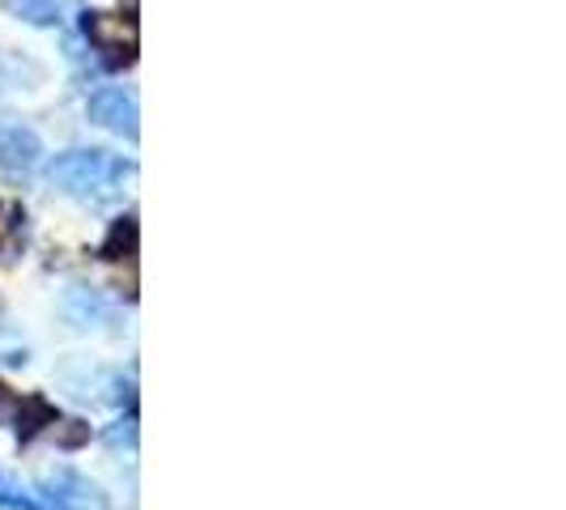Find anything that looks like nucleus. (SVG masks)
<instances>
[{
  "label": "nucleus",
  "instance_id": "obj_9",
  "mask_svg": "<svg viewBox=\"0 0 566 510\" xmlns=\"http://www.w3.org/2000/svg\"><path fill=\"white\" fill-rule=\"evenodd\" d=\"M22 408H27V404H22V400H18L9 387H4V383H0V425L13 422V429H18V422H22Z\"/></svg>",
  "mask_w": 566,
  "mask_h": 510
},
{
  "label": "nucleus",
  "instance_id": "obj_5",
  "mask_svg": "<svg viewBox=\"0 0 566 510\" xmlns=\"http://www.w3.org/2000/svg\"><path fill=\"white\" fill-rule=\"evenodd\" d=\"M43 162V141L22 124H0V170L27 174Z\"/></svg>",
  "mask_w": 566,
  "mask_h": 510
},
{
  "label": "nucleus",
  "instance_id": "obj_7",
  "mask_svg": "<svg viewBox=\"0 0 566 510\" xmlns=\"http://www.w3.org/2000/svg\"><path fill=\"white\" fill-rule=\"evenodd\" d=\"M4 9L30 26H60V0H4Z\"/></svg>",
  "mask_w": 566,
  "mask_h": 510
},
{
  "label": "nucleus",
  "instance_id": "obj_8",
  "mask_svg": "<svg viewBox=\"0 0 566 510\" xmlns=\"http://www.w3.org/2000/svg\"><path fill=\"white\" fill-rule=\"evenodd\" d=\"M0 507L4 510H43V502L30 498V493H22L9 477H0Z\"/></svg>",
  "mask_w": 566,
  "mask_h": 510
},
{
  "label": "nucleus",
  "instance_id": "obj_10",
  "mask_svg": "<svg viewBox=\"0 0 566 510\" xmlns=\"http://www.w3.org/2000/svg\"><path fill=\"white\" fill-rule=\"evenodd\" d=\"M18 226H22V209L18 204H0V252H4V243L13 238Z\"/></svg>",
  "mask_w": 566,
  "mask_h": 510
},
{
  "label": "nucleus",
  "instance_id": "obj_3",
  "mask_svg": "<svg viewBox=\"0 0 566 510\" xmlns=\"http://www.w3.org/2000/svg\"><path fill=\"white\" fill-rule=\"evenodd\" d=\"M90 119L98 124V128H107L115 137H128V141H137V132H142V115H137V98L128 94V89H119V85H103V89H94L90 94Z\"/></svg>",
  "mask_w": 566,
  "mask_h": 510
},
{
  "label": "nucleus",
  "instance_id": "obj_2",
  "mask_svg": "<svg viewBox=\"0 0 566 510\" xmlns=\"http://www.w3.org/2000/svg\"><path fill=\"white\" fill-rule=\"evenodd\" d=\"M85 39L112 68L137 56V26L124 18H112V13H85Z\"/></svg>",
  "mask_w": 566,
  "mask_h": 510
},
{
  "label": "nucleus",
  "instance_id": "obj_4",
  "mask_svg": "<svg viewBox=\"0 0 566 510\" xmlns=\"http://www.w3.org/2000/svg\"><path fill=\"white\" fill-rule=\"evenodd\" d=\"M39 498L48 502L43 510H107L103 489L90 485L85 477H77V472H69V468L39 485Z\"/></svg>",
  "mask_w": 566,
  "mask_h": 510
},
{
  "label": "nucleus",
  "instance_id": "obj_1",
  "mask_svg": "<svg viewBox=\"0 0 566 510\" xmlns=\"http://www.w3.org/2000/svg\"><path fill=\"white\" fill-rule=\"evenodd\" d=\"M128 170L133 167L124 158L107 153V149H69V153H56L52 179H56L64 192L90 196V192H112Z\"/></svg>",
  "mask_w": 566,
  "mask_h": 510
},
{
  "label": "nucleus",
  "instance_id": "obj_6",
  "mask_svg": "<svg viewBox=\"0 0 566 510\" xmlns=\"http://www.w3.org/2000/svg\"><path fill=\"white\" fill-rule=\"evenodd\" d=\"M64 315H69L77 328H90V323H103V319H107V302H103L94 289H69V294H64Z\"/></svg>",
  "mask_w": 566,
  "mask_h": 510
}]
</instances>
